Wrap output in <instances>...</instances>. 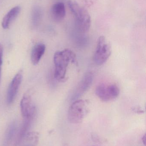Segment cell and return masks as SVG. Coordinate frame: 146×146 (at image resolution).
Segmentation results:
<instances>
[{
    "instance_id": "6da1fadb",
    "label": "cell",
    "mask_w": 146,
    "mask_h": 146,
    "mask_svg": "<svg viewBox=\"0 0 146 146\" xmlns=\"http://www.w3.org/2000/svg\"><path fill=\"white\" fill-rule=\"evenodd\" d=\"M55 69L54 76L59 82H64L67 79L68 66L70 63L77 66L78 62L75 54L69 49L55 52L54 56Z\"/></svg>"
},
{
    "instance_id": "7a4b0ae2",
    "label": "cell",
    "mask_w": 146,
    "mask_h": 146,
    "mask_svg": "<svg viewBox=\"0 0 146 146\" xmlns=\"http://www.w3.org/2000/svg\"><path fill=\"white\" fill-rule=\"evenodd\" d=\"M68 4L74 16L75 25L78 30L82 33L88 31L91 25V16L88 11L74 1H69Z\"/></svg>"
},
{
    "instance_id": "3957f363",
    "label": "cell",
    "mask_w": 146,
    "mask_h": 146,
    "mask_svg": "<svg viewBox=\"0 0 146 146\" xmlns=\"http://www.w3.org/2000/svg\"><path fill=\"white\" fill-rule=\"evenodd\" d=\"M88 112V102L82 99L75 100L70 105L68 111V119L71 123L82 122Z\"/></svg>"
},
{
    "instance_id": "277c9868",
    "label": "cell",
    "mask_w": 146,
    "mask_h": 146,
    "mask_svg": "<svg viewBox=\"0 0 146 146\" xmlns=\"http://www.w3.org/2000/svg\"><path fill=\"white\" fill-rule=\"evenodd\" d=\"M111 54V48L109 42L104 36L99 38L93 60L97 65L101 66L104 64Z\"/></svg>"
},
{
    "instance_id": "5b68a950",
    "label": "cell",
    "mask_w": 146,
    "mask_h": 146,
    "mask_svg": "<svg viewBox=\"0 0 146 146\" xmlns=\"http://www.w3.org/2000/svg\"><path fill=\"white\" fill-rule=\"evenodd\" d=\"M97 96L104 102L116 99L120 94V89L115 84H101L96 88Z\"/></svg>"
},
{
    "instance_id": "8992f818",
    "label": "cell",
    "mask_w": 146,
    "mask_h": 146,
    "mask_svg": "<svg viewBox=\"0 0 146 146\" xmlns=\"http://www.w3.org/2000/svg\"><path fill=\"white\" fill-rule=\"evenodd\" d=\"M20 108L23 118L34 119L36 114V109L29 93L25 94L22 97L20 102Z\"/></svg>"
},
{
    "instance_id": "52a82bcc",
    "label": "cell",
    "mask_w": 146,
    "mask_h": 146,
    "mask_svg": "<svg viewBox=\"0 0 146 146\" xmlns=\"http://www.w3.org/2000/svg\"><path fill=\"white\" fill-rule=\"evenodd\" d=\"M23 79V72L20 71L16 74L9 84L7 94V102L10 105L13 102Z\"/></svg>"
},
{
    "instance_id": "ba28073f",
    "label": "cell",
    "mask_w": 146,
    "mask_h": 146,
    "mask_svg": "<svg viewBox=\"0 0 146 146\" xmlns=\"http://www.w3.org/2000/svg\"><path fill=\"white\" fill-rule=\"evenodd\" d=\"M93 80V74L92 73L88 72L85 75L77 87L73 98L77 99L78 97L85 93L90 87Z\"/></svg>"
},
{
    "instance_id": "9c48e42d",
    "label": "cell",
    "mask_w": 146,
    "mask_h": 146,
    "mask_svg": "<svg viewBox=\"0 0 146 146\" xmlns=\"http://www.w3.org/2000/svg\"><path fill=\"white\" fill-rule=\"evenodd\" d=\"M51 15L52 19L56 22H60L66 15L65 5L62 2H57L53 4L51 9Z\"/></svg>"
},
{
    "instance_id": "30bf717a",
    "label": "cell",
    "mask_w": 146,
    "mask_h": 146,
    "mask_svg": "<svg viewBox=\"0 0 146 146\" xmlns=\"http://www.w3.org/2000/svg\"><path fill=\"white\" fill-rule=\"evenodd\" d=\"M21 11L20 7L16 6L9 10L3 19L2 26L4 29L9 28L12 22L17 18Z\"/></svg>"
},
{
    "instance_id": "8fae6325",
    "label": "cell",
    "mask_w": 146,
    "mask_h": 146,
    "mask_svg": "<svg viewBox=\"0 0 146 146\" xmlns=\"http://www.w3.org/2000/svg\"><path fill=\"white\" fill-rule=\"evenodd\" d=\"M46 47L44 44H39L35 45L31 51V61L34 66L39 63L41 58L44 54Z\"/></svg>"
},
{
    "instance_id": "7c38bea8",
    "label": "cell",
    "mask_w": 146,
    "mask_h": 146,
    "mask_svg": "<svg viewBox=\"0 0 146 146\" xmlns=\"http://www.w3.org/2000/svg\"><path fill=\"white\" fill-rule=\"evenodd\" d=\"M33 120V118H24L23 124L19 132L18 136H17V139L15 142V146L18 145L20 143L21 141L22 140V139L26 135L27 133L28 129L30 128V126Z\"/></svg>"
},
{
    "instance_id": "4fadbf2b",
    "label": "cell",
    "mask_w": 146,
    "mask_h": 146,
    "mask_svg": "<svg viewBox=\"0 0 146 146\" xmlns=\"http://www.w3.org/2000/svg\"><path fill=\"white\" fill-rule=\"evenodd\" d=\"M17 124L15 122L10 124L8 128L5 135L3 146H9L16 133L17 130Z\"/></svg>"
},
{
    "instance_id": "5bb4252c",
    "label": "cell",
    "mask_w": 146,
    "mask_h": 146,
    "mask_svg": "<svg viewBox=\"0 0 146 146\" xmlns=\"http://www.w3.org/2000/svg\"><path fill=\"white\" fill-rule=\"evenodd\" d=\"M27 138L30 140L32 141L34 143H37L38 139V135L35 133H27Z\"/></svg>"
},
{
    "instance_id": "9a60e30c",
    "label": "cell",
    "mask_w": 146,
    "mask_h": 146,
    "mask_svg": "<svg viewBox=\"0 0 146 146\" xmlns=\"http://www.w3.org/2000/svg\"><path fill=\"white\" fill-rule=\"evenodd\" d=\"M3 46L0 44V84L1 80L2 66L3 64Z\"/></svg>"
},
{
    "instance_id": "2e32d148",
    "label": "cell",
    "mask_w": 146,
    "mask_h": 146,
    "mask_svg": "<svg viewBox=\"0 0 146 146\" xmlns=\"http://www.w3.org/2000/svg\"><path fill=\"white\" fill-rule=\"evenodd\" d=\"M142 141L143 142V144H144L145 145H146V135L145 134V135L143 136L142 139Z\"/></svg>"
},
{
    "instance_id": "e0dca14e",
    "label": "cell",
    "mask_w": 146,
    "mask_h": 146,
    "mask_svg": "<svg viewBox=\"0 0 146 146\" xmlns=\"http://www.w3.org/2000/svg\"><path fill=\"white\" fill-rule=\"evenodd\" d=\"M32 146V145H28V146Z\"/></svg>"
},
{
    "instance_id": "ac0fdd59",
    "label": "cell",
    "mask_w": 146,
    "mask_h": 146,
    "mask_svg": "<svg viewBox=\"0 0 146 146\" xmlns=\"http://www.w3.org/2000/svg\"></svg>"
}]
</instances>
